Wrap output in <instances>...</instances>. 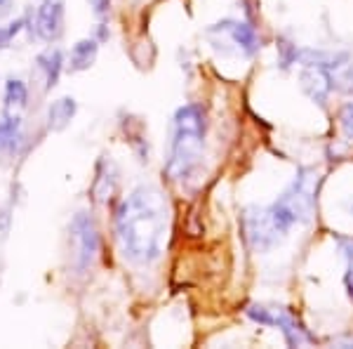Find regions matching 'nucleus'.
Returning <instances> with one entry per match:
<instances>
[{
    "mask_svg": "<svg viewBox=\"0 0 353 349\" xmlns=\"http://www.w3.org/2000/svg\"><path fill=\"white\" fill-rule=\"evenodd\" d=\"M21 26H24V19H17L5 28H0V50H5L10 43H12V38L21 31Z\"/></svg>",
    "mask_w": 353,
    "mask_h": 349,
    "instance_id": "nucleus-15",
    "label": "nucleus"
},
{
    "mask_svg": "<svg viewBox=\"0 0 353 349\" xmlns=\"http://www.w3.org/2000/svg\"><path fill=\"white\" fill-rule=\"evenodd\" d=\"M339 123H341V133L346 140H353V104H346L339 113Z\"/></svg>",
    "mask_w": 353,
    "mask_h": 349,
    "instance_id": "nucleus-16",
    "label": "nucleus"
},
{
    "mask_svg": "<svg viewBox=\"0 0 353 349\" xmlns=\"http://www.w3.org/2000/svg\"><path fill=\"white\" fill-rule=\"evenodd\" d=\"M321 177L311 168H299L285 191L266 208H248L243 213V234L252 250H271L297 225L311 220Z\"/></svg>",
    "mask_w": 353,
    "mask_h": 349,
    "instance_id": "nucleus-2",
    "label": "nucleus"
},
{
    "mask_svg": "<svg viewBox=\"0 0 353 349\" xmlns=\"http://www.w3.org/2000/svg\"><path fill=\"white\" fill-rule=\"evenodd\" d=\"M248 317L257 323L264 326H276L281 328V333L285 335V342L290 347H301V345H311L313 337L309 330L304 328L297 317L288 312V309L281 307H264V305H250L248 307Z\"/></svg>",
    "mask_w": 353,
    "mask_h": 349,
    "instance_id": "nucleus-4",
    "label": "nucleus"
},
{
    "mask_svg": "<svg viewBox=\"0 0 353 349\" xmlns=\"http://www.w3.org/2000/svg\"><path fill=\"white\" fill-rule=\"evenodd\" d=\"M17 137H19V118H3L0 121V151H5V149H12Z\"/></svg>",
    "mask_w": 353,
    "mask_h": 349,
    "instance_id": "nucleus-12",
    "label": "nucleus"
},
{
    "mask_svg": "<svg viewBox=\"0 0 353 349\" xmlns=\"http://www.w3.org/2000/svg\"><path fill=\"white\" fill-rule=\"evenodd\" d=\"M111 170V163L101 161L99 168H97V180L92 185V194L97 201H109L111 194L116 191V177H113V173H109Z\"/></svg>",
    "mask_w": 353,
    "mask_h": 349,
    "instance_id": "nucleus-10",
    "label": "nucleus"
},
{
    "mask_svg": "<svg viewBox=\"0 0 353 349\" xmlns=\"http://www.w3.org/2000/svg\"><path fill=\"white\" fill-rule=\"evenodd\" d=\"M71 248L76 267L85 272L92 265L97 250H99V234H97V227L90 215L78 213L76 220L71 222Z\"/></svg>",
    "mask_w": 353,
    "mask_h": 349,
    "instance_id": "nucleus-5",
    "label": "nucleus"
},
{
    "mask_svg": "<svg viewBox=\"0 0 353 349\" xmlns=\"http://www.w3.org/2000/svg\"><path fill=\"white\" fill-rule=\"evenodd\" d=\"M97 53H99V45L92 38H85V41H78L71 50V71H85L94 64Z\"/></svg>",
    "mask_w": 353,
    "mask_h": 349,
    "instance_id": "nucleus-9",
    "label": "nucleus"
},
{
    "mask_svg": "<svg viewBox=\"0 0 353 349\" xmlns=\"http://www.w3.org/2000/svg\"><path fill=\"white\" fill-rule=\"evenodd\" d=\"M28 100V90L26 85L19 81V78H10L8 85H5V102L10 106H24Z\"/></svg>",
    "mask_w": 353,
    "mask_h": 349,
    "instance_id": "nucleus-13",
    "label": "nucleus"
},
{
    "mask_svg": "<svg viewBox=\"0 0 353 349\" xmlns=\"http://www.w3.org/2000/svg\"><path fill=\"white\" fill-rule=\"evenodd\" d=\"M90 5H92L94 15H104V12H109L111 0H90Z\"/></svg>",
    "mask_w": 353,
    "mask_h": 349,
    "instance_id": "nucleus-17",
    "label": "nucleus"
},
{
    "mask_svg": "<svg viewBox=\"0 0 353 349\" xmlns=\"http://www.w3.org/2000/svg\"><path fill=\"white\" fill-rule=\"evenodd\" d=\"M0 5H8V0H0Z\"/></svg>",
    "mask_w": 353,
    "mask_h": 349,
    "instance_id": "nucleus-18",
    "label": "nucleus"
},
{
    "mask_svg": "<svg viewBox=\"0 0 353 349\" xmlns=\"http://www.w3.org/2000/svg\"><path fill=\"white\" fill-rule=\"evenodd\" d=\"M170 232L168 201L156 187H139L116 210V236L125 260L149 267L161 260Z\"/></svg>",
    "mask_w": 353,
    "mask_h": 349,
    "instance_id": "nucleus-1",
    "label": "nucleus"
},
{
    "mask_svg": "<svg viewBox=\"0 0 353 349\" xmlns=\"http://www.w3.org/2000/svg\"><path fill=\"white\" fill-rule=\"evenodd\" d=\"M341 253L346 257V274H344V285L346 293H349L351 302H353V238H339Z\"/></svg>",
    "mask_w": 353,
    "mask_h": 349,
    "instance_id": "nucleus-14",
    "label": "nucleus"
},
{
    "mask_svg": "<svg viewBox=\"0 0 353 349\" xmlns=\"http://www.w3.org/2000/svg\"><path fill=\"white\" fill-rule=\"evenodd\" d=\"M38 64L45 68L48 73V90H52L57 81H59V73H61V64H64V57H61L59 50H52L48 55H41L38 57Z\"/></svg>",
    "mask_w": 353,
    "mask_h": 349,
    "instance_id": "nucleus-11",
    "label": "nucleus"
},
{
    "mask_svg": "<svg viewBox=\"0 0 353 349\" xmlns=\"http://www.w3.org/2000/svg\"><path fill=\"white\" fill-rule=\"evenodd\" d=\"M214 31H226L231 36V41L243 50L245 55H254L259 50V38L254 26H250L248 21H224V24H217Z\"/></svg>",
    "mask_w": 353,
    "mask_h": 349,
    "instance_id": "nucleus-7",
    "label": "nucleus"
},
{
    "mask_svg": "<svg viewBox=\"0 0 353 349\" xmlns=\"http://www.w3.org/2000/svg\"><path fill=\"white\" fill-rule=\"evenodd\" d=\"M36 31L48 43L61 36V31H64V0H43L38 8Z\"/></svg>",
    "mask_w": 353,
    "mask_h": 349,
    "instance_id": "nucleus-6",
    "label": "nucleus"
},
{
    "mask_svg": "<svg viewBox=\"0 0 353 349\" xmlns=\"http://www.w3.org/2000/svg\"><path fill=\"white\" fill-rule=\"evenodd\" d=\"M205 147V116L203 109L186 104L174 113L172 151L168 161V175L172 180H186L198 168Z\"/></svg>",
    "mask_w": 353,
    "mask_h": 349,
    "instance_id": "nucleus-3",
    "label": "nucleus"
},
{
    "mask_svg": "<svg viewBox=\"0 0 353 349\" xmlns=\"http://www.w3.org/2000/svg\"><path fill=\"white\" fill-rule=\"evenodd\" d=\"M76 111H78V104H76V100H73V97H61V100L52 102V106H50V111H48L50 130L61 133V130H64L66 125L73 121Z\"/></svg>",
    "mask_w": 353,
    "mask_h": 349,
    "instance_id": "nucleus-8",
    "label": "nucleus"
},
{
    "mask_svg": "<svg viewBox=\"0 0 353 349\" xmlns=\"http://www.w3.org/2000/svg\"><path fill=\"white\" fill-rule=\"evenodd\" d=\"M349 208H351V215H353V201H351V205H349Z\"/></svg>",
    "mask_w": 353,
    "mask_h": 349,
    "instance_id": "nucleus-19",
    "label": "nucleus"
}]
</instances>
